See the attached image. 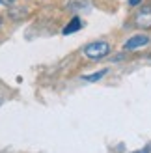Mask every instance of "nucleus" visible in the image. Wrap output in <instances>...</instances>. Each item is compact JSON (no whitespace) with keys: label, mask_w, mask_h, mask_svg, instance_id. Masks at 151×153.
I'll return each instance as SVG.
<instances>
[{"label":"nucleus","mask_w":151,"mask_h":153,"mask_svg":"<svg viewBox=\"0 0 151 153\" xmlns=\"http://www.w3.org/2000/svg\"><path fill=\"white\" fill-rule=\"evenodd\" d=\"M82 25H80V19H77V17H75L71 22H69V26H65L64 28V34H71V32H75V30H78Z\"/></svg>","instance_id":"obj_4"},{"label":"nucleus","mask_w":151,"mask_h":153,"mask_svg":"<svg viewBox=\"0 0 151 153\" xmlns=\"http://www.w3.org/2000/svg\"><path fill=\"white\" fill-rule=\"evenodd\" d=\"M134 22H136V26H140V28H151V7L149 6L142 7L136 13V17H134Z\"/></svg>","instance_id":"obj_2"},{"label":"nucleus","mask_w":151,"mask_h":153,"mask_svg":"<svg viewBox=\"0 0 151 153\" xmlns=\"http://www.w3.org/2000/svg\"><path fill=\"white\" fill-rule=\"evenodd\" d=\"M0 22H2V21H0Z\"/></svg>","instance_id":"obj_9"},{"label":"nucleus","mask_w":151,"mask_h":153,"mask_svg":"<svg viewBox=\"0 0 151 153\" xmlns=\"http://www.w3.org/2000/svg\"><path fill=\"white\" fill-rule=\"evenodd\" d=\"M129 4H131V6H138L140 0H129Z\"/></svg>","instance_id":"obj_6"},{"label":"nucleus","mask_w":151,"mask_h":153,"mask_svg":"<svg viewBox=\"0 0 151 153\" xmlns=\"http://www.w3.org/2000/svg\"><path fill=\"white\" fill-rule=\"evenodd\" d=\"M11 2H13V0H0V4H6V6H7V4H11Z\"/></svg>","instance_id":"obj_7"},{"label":"nucleus","mask_w":151,"mask_h":153,"mask_svg":"<svg viewBox=\"0 0 151 153\" xmlns=\"http://www.w3.org/2000/svg\"><path fill=\"white\" fill-rule=\"evenodd\" d=\"M107 75V69H103V71H99V73H93V75H84L82 79L84 80H90V82H93V80H99L101 76H104Z\"/></svg>","instance_id":"obj_5"},{"label":"nucleus","mask_w":151,"mask_h":153,"mask_svg":"<svg viewBox=\"0 0 151 153\" xmlns=\"http://www.w3.org/2000/svg\"><path fill=\"white\" fill-rule=\"evenodd\" d=\"M108 43H104V41H95V43H90L88 47L84 49V54L90 58V60H101L108 54Z\"/></svg>","instance_id":"obj_1"},{"label":"nucleus","mask_w":151,"mask_h":153,"mask_svg":"<svg viewBox=\"0 0 151 153\" xmlns=\"http://www.w3.org/2000/svg\"><path fill=\"white\" fill-rule=\"evenodd\" d=\"M147 43H149V37L147 36H134V37H131V39L125 43V49L127 51H132V49L144 47V45H147Z\"/></svg>","instance_id":"obj_3"},{"label":"nucleus","mask_w":151,"mask_h":153,"mask_svg":"<svg viewBox=\"0 0 151 153\" xmlns=\"http://www.w3.org/2000/svg\"><path fill=\"white\" fill-rule=\"evenodd\" d=\"M134 153H149V148H146V149H140V151H134Z\"/></svg>","instance_id":"obj_8"}]
</instances>
